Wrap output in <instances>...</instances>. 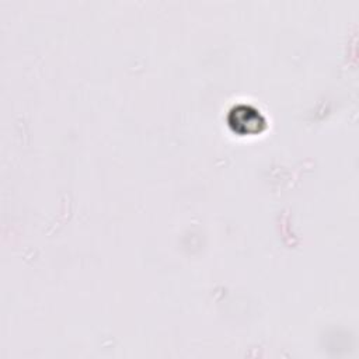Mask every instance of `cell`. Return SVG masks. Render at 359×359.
<instances>
[{
    "instance_id": "6da1fadb",
    "label": "cell",
    "mask_w": 359,
    "mask_h": 359,
    "mask_svg": "<svg viewBox=\"0 0 359 359\" xmlns=\"http://www.w3.org/2000/svg\"><path fill=\"white\" fill-rule=\"evenodd\" d=\"M227 122L231 129L240 135H255L265 128L264 115L247 104L234 105L227 114Z\"/></svg>"
}]
</instances>
